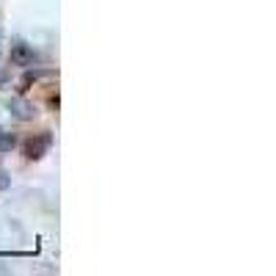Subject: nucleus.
<instances>
[{"label": "nucleus", "instance_id": "obj_3", "mask_svg": "<svg viewBox=\"0 0 276 276\" xmlns=\"http://www.w3.org/2000/svg\"><path fill=\"white\" fill-rule=\"evenodd\" d=\"M6 174H0V188H6V183H9V180H3Z\"/></svg>", "mask_w": 276, "mask_h": 276}, {"label": "nucleus", "instance_id": "obj_2", "mask_svg": "<svg viewBox=\"0 0 276 276\" xmlns=\"http://www.w3.org/2000/svg\"><path fill=\"white\" fill-rule=\"evenodd\" d=\"M50 146V136H39L36 141H28V146H25V152H28V157H39V152L47 149Z\"/></svg>", "mask_w": 276, "mask_h": 276}, {"label": "nucleus", "instance_id": "obj_1", "mask_svg": "<svg viewBox=\"0 0 276 276\" xmlns=\"http://www.w3.org/2000/svg\"><path fill=\"white\" fill-rule=\"evenodd\" d=\"M11 61L17 67H28V64H33V50L28 44H14L11 47Z\"/></svg>", "mask_w": 276, "mask_h": 276}]
</instances>
